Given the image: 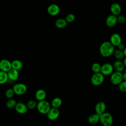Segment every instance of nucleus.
I'll list each match as a JSON object with an SVG mask.
<instances>
[{"instance_id":"1","label":"nucleus","mask_w":126,"mask_h":126,"mask_svg":"<svg viewBox=\"0 0 126 126\" xmlns=\"http://www.w3.org/2000/svg\"><path fill=\"white\" fill-rule=\"evenodd\" d=\"M115 50L114 46L109 41H105L100 45L99 51L100 55L104 57H108L113 54Z\"/></svg>"},{"instance_id":"19","label":"nucleus","mask_w":126,"mask_h":126,"mask_svg":"<svg viewBox=\"0 0 126 126\" xmlns=\"http://www.w3.org/2000/svg\"><path fill=\"white\" fill-rule=\"evenodd\" d=\"M12 68L17 71L21 69L23 67V63L22 62L19 60H15L11 62Z\"/></svg>"},{"instance_id":"22","label":"nucleus","mask_w":126,"mask_h":126,"mask_svg":"<svg viewBox=\"0 0 126 126\" xmlns=\"http://www.w3.org/2000/svg\"><path fill=\"white\" fill-rule=\"evenodd\" d=\"M62 104V100L60 97H57L54 98L51 103V105L52 107L55 108H58Z\"/></svg>"},{"instance_id":"15","label":"nucleus","mask_w":126,"mask_h":126,"mask_svg":"<svg viewBox=\"0 0 126 126\" xmlns=\"http://www.w3.org/2000/svg\"><path fill=\"white\" fill-rule=\"evenodd\" d=\"M122 10L121 6L118 3H113L110 6V11L112 14L118 16L120 15Z\"/></svg>"},{"instance_id":"29","label":"nucleus","mask_w":126,"mask_h":126,"mask_svg":"<svg viewBox=\"0 0 126 126\" xmlns=\"http://www.w3.org/2000/svg\"><path fill=\"white\" fill-rule=\"evenodd\" d=\"M118 88L122 92H126V81H122L119 85Z\"/></svg>"},{"instance_id":"6","label":"nucleus","mask_w":126,"mask_h":126,"mask_svg":"<svg viewBox=\"0 0 126 126\" xmlns=\"http://www.w3.org/2000/svg\"><path fill=\"white\" fill-rule=\"evenodd\" d=\"M12 89L13 90L15 94L18 95H21L26 93L27 91V87L24 83H19L15 84L13 86Z\"/></svg>"},{"instance_id":"7","label":"nucleus","mask_w":126,"mask_h":126,"mask_svg":"<svg viewBox=\"0 0 126 126\" xmlns=\"http://www.w3.org/2000/svg\"><path fill=\"white\" fill-rule=\"evenodd\" d=\"M114 68L113 64L109 63H105L101 66L100 72L104 76L110 75L114 72Z\"/></svg>"},{"instance_id":"13","label":"nucleus","mask_w":126,"mask_h":126,"mask_svg":"<svg viewBox=\"0 0 126 126\" xmlns=\"http://www.w3.org/2000/svg\"><path fill=\"white\" fill-rule=\"evenodd\" d=\"M16 111L20 114H24L28 111V107L26 104L22 102H17L15 107Z\"/></svg>"},{"instance_id":"35","label":"nucleus","mask_w":126,"mask_h":126,"mask_svg":"<svg viewBox=\"0 0 126 126\" xmlns=\"http://www.w3.org/2000/svg\"><path fill=\"white\" fill-rule=\"evenodd\" d=\"M123 52H124V54L125 58H126V47L125 49H124V50L123 51Z\"/></svg>"},{"instance_id":"8","label":"nucleus","mask_w":126,"mask_h":126,"mask_svg":"<svg viewBox=\"0 0 126 126\" xmlns=\"http://www.w3.org/2000/svg\"><path fill=\"white\" fill-rule=\"evenodd\" d=\"M12 69L11 62L7 59H2L0 61V70L8 72Z\"/></svg>"},{"instance_id":"18","label":"nucleus","mask_w":126,"mask_h":126,"mask_svg":"<svg viewBox=\"0 0 126 126\" xmlns=\"http://www.w3.org/2000/svg\"><path fill=\"white\" fill-rule=\"evenodd\" d=\"M7 73L8 77V80H10V81H15L17 80L19 76L18 71L12 68Z\"/></svg>"},{"instance_id":"34","label":"nucleus","mask_w":126,"mask_h":126,"mask_svg":"<svg viewBox=\"0 0 126 126\" xmlns=\"http://www.w3.org/2000/svg\"><path fill=\"white\" fill-rule=\"evenodd\" d=\"M123 63L125 66L126 67V58H124V59L123 60Z\"/></svg>"},{"instance_id":"12","label":"nucleus","mask_w":126,"mask_h":126,"mask_svg":"<svg viewBox=\"0 0 126 126\" xmlns=\"http://www.w3.org/2000/svg\"><path fill=\"white\" fill-rule=\"evenodd\" d=\"M60 11V7L56 4H51L49 5L47 8V12L51 16H56L58 15Z\"/></svg>"},{"instance_id":"11","label":"nucleus","mask_w":126,"mask_h":126,"mask_svg":"<svg viewBox=\"0 0 126 126\" xmlns=\"http://www.w3.org/2000/svg\"><path fill=\"white\" fill-rule=\"evenodd\" d=\"M111 43L115 47L118 46L122 42V37L121 35L118 33H113L111 34L110 37V41Z\"/></svg>"},{"instance_id":"25","label":"nucleus","mask_w":126,"mask_h":126,"mask_svg":"<svg viewBox=\"0 0 126 126\" xmlns=\"http://www.w3.org/2000/svg\"><path fill=\"white\" fill-rule=\"evenodd\" d=\"M17 102L14 99H9L6 102V106L9 109H12L15 107Z\"/></svg>"},{"instance_id":"32","label":"nucleus","mask_w":126,"mask_h":126,"mask_svg":"<svg viewBox=\"0 0 126 126\" xmlns=\"http://www.w3.org/2000/svg\"><path fill=\"white\" fill-rule=\"evenodd\" d=\"M117 47H118V49L120 50L123 51L124 50V49L126 48L125 45L123 43H122V42L121 44H120Z\"/></svg>"},{"instance_id":"9","label":"nucleus","mask_w":126,"mask_h":126,"mask_svg":"<svg viewBox=\"0 0 126 126\" xmlns=\"http://www.w3.org/2000/svg\"><path fill=\"white\" fill-rule=\"evenodd\" d=\"M46 115L49 120L55 121L59 118L60 116V111L58 108L52 107Z\"/></svg>"},{"instance_id":"20","label":"nucleus","mask_w":126,"mask_h":126,"mask_svg":"<svg viewBox=\"0 0 126 126\" xmlns=\"http://www.w3.org/2000/svg\"><path fill=\"white\" fill-rule=\"evenodd\" d=\"M88 121L91 124H96L99 121V115L96 113L91 114L88 117Z\"/></svg>"},{"instance_id":"28","label":"nucleus","mask_w":126,"mask_h":126,"mask_svg":"<svg viewBox=\"0 0 126 126\" xmlns=\"http://www.w3.org/2000/svg\"><path fill=\"white\" fill-rule=\"evenodd\" d=\"M14 94H15V93L12 88L8 89L7 90H6L5 92V95L8 99H11L13 97Z\"/></svg>"},{"instance_id":"23","label":"nucleus","mask_w":126,"mask_h":126,"mask_svg":"<svg viewBox=\"0 0 126 126\" xmlns=\"http://www.w3.org/2000/svg\"><path fill=\"white\" fill-rule=\"evenodd\" d=\"M113 55L117 60L122 61V60H123L125 58L123 51L118 49L114 50Z\"/></svg>"},{"instance_id":"2","label":"nucleus","mask_w":126,"mask_h":126,"mask_svg":"<svg viewBox=\"0 0 126 126\" xmlns=\"http://www.w3.org/2000/svg\"><path fill=\"white\" fill-rule=\"evenodd\" d=\"M99 122L103 126H112L113 119L112 115L108 112H105L99 115Z\"/></svg>"},{"instance_id":"24","label":"nucleus","mask_w":126,"mask_h":126,"mask_svg":"<svg viewBox=\"0 0 126 126\" xmlns=\"http://www.w3.org/2000/svg\"><path fill=\"white\" fill-rule=\"evenodd\" d=\"M8 80L7 73L0 70V85L6 83Z\"/></svg>"},{"instance_id":"30","label":"nucleus","mask_w":126,"mask_h":126,"mask_svg":"<svg viewBox=\"0 0 126 126\" xmlns=\"http://www.w3.org/2000/svg\"><path fill=\"white\" fill-rule=\"evenodd\" d=\"M75 19V15L72 13L68 14L65 18V20L67 22V23H71L74 21Z\"/></svg>"},{"instance_id":"4","label":"nucleus","mask_w":126,"mask_h":126,"mask_svg":"<svg viewBox=\"0 0 126 126\" xmlns=\"http://www.w3.org/2000/svg\"><path fill=\"white\" fill-rule=\"evenodd\" d=\"M104 80V76L101 73H94L91 78L92 84L94 86H99L102 84Z\"/></svg>"},{"instance_id":"27","label":"nucleus","mask_w":126,"mask_h":126,"mask_svg":"<svg viewBox=\"0 0 126 126\" xmlns=\"http://www.w3.org/2000/svg\"><path fill=\"white\" fill-rule=\"evenodd\" d=\"M37 103L36 101L34 100H30L28 101L27 103V106L28 109H33L37 107Z\"/></svg>"},{"instance_id":"21","label":"nucleus","mask_w":126,"mask_h":126,"mask_svg":"<svg viewBox=\"0 0 126 126\" xmlns=\"http://www.w3.org/2000/svg\"><path fill=\"white\" fill-rule=\"evenodd\" d=\"M55 24L57 28L59 29H63L67 26V23L65 19L59 18L56 21Z\"/></svg>"},{"instance_id":"10","label":"nucleus","mask_w":126,"mask_h":126,"mask_svg":"<svg viewBox=\"0 0 126 126\" xmlns=\"http://www.w3.org/2000/svg\"><path fill=\"white\" fill-rule=\"evenodd\" d=\"M106 108V105L105 102L102 101H99L96 103L94 107L95 113L100 115L105 112Z\"/></svg>"},{"instance_id":"5","label":"nucleus","mask_w":126,"mask_h":126,"mask_svg":"<svg viewBox=\"0 0 126 126\" xmlns=\"http://www.w3.org/2000/svg\"><path fill=\"white\" fill-rule=\"evenodd\" d=\"M110 80L112 84L118 85L122 81H123V73L114 71V72L110 75Z\"/></svg>"},{"instance_id":"14","label":"nucleus","mask_w":126,"mask_h":126,"mask_svg":"<svg viewBox=\"0 0 126 126\" xmlns=\"http://www.w3.org/2000/svg\"><path fill=\"white\" fill-rule=\"evenodd\" d=\"M117 23V16L113 14L108 15L105 20L106 25L109 27H113L116 25Z\"/></svg>"},{"instance_id":"17","label":"nucleus","mask_w":126,"mask_h":126,"mask_svg":"<svg viewBox=\"0 0 126 126\" xmlns=\"http://www.w3.org/2000/svg\"><path fill=\"white\" fill-rule=\"evenodd\" d=\"M46 97V93L43 89H39L36 91L35 94V97L39 101L44 100Z\"/></svg>"},{"instance_id":"33","label":"nucleus","mask_w":126,"mask_h":126,"mask_svg":"<svg viewBox=\"0 0 126 126\" xmlns=\"http://www.w3.org/2000/svg\"><path fill=\"white\" fill-rule=\"evenodd\" d=\"M123 80L126 81V72L123 73Z\"/></svg>"},{"instance_id":"31","label":"nucleus","mask_w":126,"mask_h":126,"mask_svg":"<svg viewBox=\"0 0 126 126\" xmlns=\"http://www.w3.org/2000/svg\"><path fill=\"white\" fill-rule=\"evenodd\" d=\"M126 21V17L123 15H119L117 16V22L120 24H123Z\"/></svg>"},{"instance_id":"3","label":"nucleus","mask_w":126,"mask_h":126,"mask_svg":"<svg viewBox=\"0 0 126 126\" xmlns=\"http://www.w3.org/2000/svg\"><path fill=\"white\" fill-rule=\"evenodd\" d=\"M37 109L38 111L41 114H47L51 109V105L47 100H43L39 101L37 103Z\"/></svg>"},{"instance_id":"26","label":"nucleus","mask_w":126,"mask_h":126,"mask_svg":"<svg viewBox=\"0 0 126 126\" xmlns=\"http://www.w3.org/2000/svg\"><path fill=\"white\" fill-rule=\"evenodd\" d=\"M101 66V65H100L98 63H94L92 64V67H91L92 70L93 71L94 73L100 72Z\"/></svg>"},{"instance_id":"16","label":"nucleus","mask_w":126,"mask_h":126,"mask_svg":"<svg viewBox=\"0 0 126 126\" xmlns=\"http://www.w3.org/2000/svg\"><path fill=\"white\" fill-rule=\"evenodd\" d=\"M113 66L115 71L120 72H123L126 67L123 63V61L119 60L115 61L113 64Z\"/></svg>"}]
</instances>
